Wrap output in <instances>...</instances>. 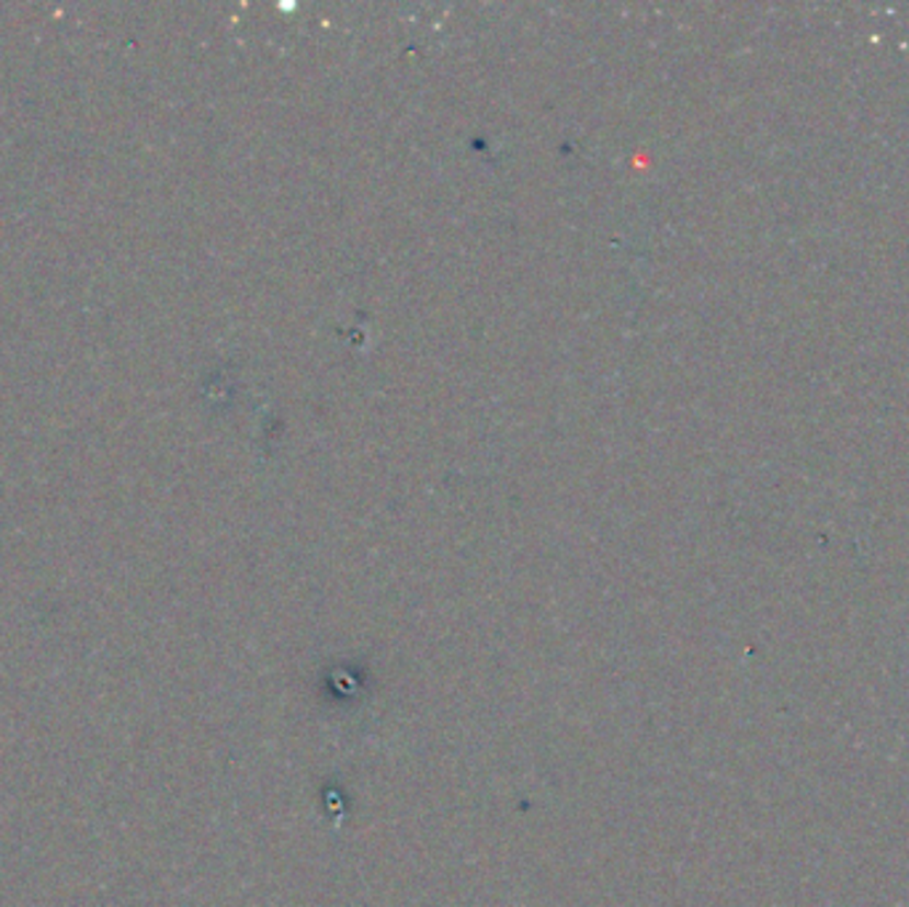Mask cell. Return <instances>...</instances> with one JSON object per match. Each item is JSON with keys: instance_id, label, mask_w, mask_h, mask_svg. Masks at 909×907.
<instances>
[]
</instances>
